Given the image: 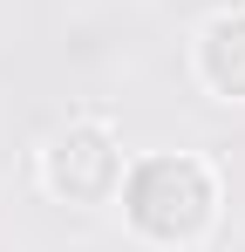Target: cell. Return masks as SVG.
Masks as SVG:
<instances>
[{"instance_id": "6da1fadb", "label": "cell", "mask_w": 245, "mask_h": 252, "mask_svg": "<svg viewBox=\"0 0 245 252\" xmlns=\"http://www.w3.org/2000/svg\"><path fill=\"white\" fill-rule=\"evenodd\" d=\"M218 211V184L198 157H143L122 184V218L150 246H191Z\"/></svg>"}, {"instance_id": "7a4b0ae2", "label": "cell", "mask_w": 245, "mask_h": 252, "mask_svg": "<svg viewBox=\"0 0 245 252\" xmlns=\"http://www.w3.org/2000/svg\"><path fill=\"white\" fill-rule=\"evenodd\" d=\"M48 191L68 198V205H102L122 184V150L102 123H68L55 143H48Z\"/></svg>"}, {"instance_id": "3957f363", "label": "cell", "mask_w": 245, "mask_h": 252, "mask_svg": "<svg viewBox=\"0 0 245 252\" xmlns=\"http://www.w3.org/2000/svg\"><path fill=\"white\" fill-rule=\"evenodd\" d=\"M198 75L211 95L225 102H245V7L239 14H218L198 34Z\"/></svg>"}]
</instances>
